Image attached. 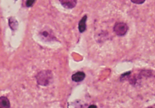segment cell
I'll return each instance as SVG.
<instances>
[{"label": "cell", "instance_id": "1", "mask_svg": "<svg viewBox=\"0 0 155 108\" xmlns=\"http://www.w3.org/2000/svg\"><path fill=\"white\" fill-rule=\"evenodd\" d=\"M36 80L39 85L42 86H47L49 85L53 82V74L52 71L45 70L40 71L36 75Z\"/></svg>", "mask_w": 155, "mask_h": 108}, {"label": "cell", "instance_id": "2", "mask_svg": "<svg viewBox=\"0 0 155 108\" xmlns=\"http://www.w3.org/2000/svg\"><path fill=\"white\" fill-rule=\"evenodd\" d=\"M128 31V26L126 23L123 22L116 23L114 26V31L118 36H124Z\"/></svg>", "mask_w": 155, "mask_h": 108}, {"label": "cell", "instance_id": "3", "mask_svg": "<svg viewBox=\"0 0 155 108\" xmlns=\"http://www.w3.org/2000/svg\"><path fill=\"white\" fill-rule=\"evenodd\" d=\"M62 5L66 9H73L76 6L77 1L76 0H63V1H59Z\"/></svg>", "mask_w": 155, "mask_h": 108}, {"label": "cell", "instance_id": "4", "mask_svg": "<svg viewBox=\"0 0 155 108\" xmlns=\"http://www.w3.org/2000/svg\"><path fill=\"white\" fill-rule=\"evenodd\" d=\"M85 77V74L83 73V72L79 71L73 74L72 80L75 82H79L83 80Z\"/></svg>", "mask_w": 155, "mask_h": 108}, {"label": "cell", "instance_id": "5", "mask_svg": "<svg viewBox=\"0 0 155 108\" xmlns=\"http://www.w3.org/2000/svg\"><path fill=\"white\" fill-rule=\"evenodd\" d=\"M87 19V16L85 15L82 19L80 22H79V25H78V29L80 33H83L86 30V21Z\"/></svg>", "mask_w": 155, "mask_h": 108}, {"label": "cell", "instance_id": "6", "mask_svg": "<svg viewBox=\"0 0 155 108\" xmlns=\"http://www.w3.org/2000/svg\"><path fill=\"white\" fill-rule=\"evenodd\" d=\"M10 101L6 97H0V108H10Z\"/></svg>", "mask_w": 155, "mask_h": 108}, {"label": "cell", "instance_id": "7", "mask_svg": "<svg viewBox=\"0 0 155 108\" xmlns=\"http://www.w3.org/2000/svg\"><path fill=\"white\" fill-rule=\"evenodd\" d=\"M9 26L11 28L12 30L15 31L17 29V28L18 27V23L15 18H14L13 17L10 18L9 20Z\"/></svg>", "mask_w": 155, "mask_h": 108}, {"label": "cell", "instance_id": "8", "mask_svg": "<svg viewBox=\"0 0 155 108\" xmlns=\"http://www.w3.org/2000/svg\"><path fill=\"white\" fill-rule=\"evenodd\" d=\"M82 106L79 103L73 102L69 105V108H82Z\"/></svg>", "mask_w": 155, "mask_h": 108}, {"label": "cell", "instance_id": "9", "mask_svg": "<svg viewBox=\"0 0 155 108\" xmlns=\"http://www.w3.org/2000/svg\"><path fill=\"white\" fill-rule=\"evenodd\" d=\"M34 3H35V1H26V6L27 7H31V6H33V5Z\"/></svg>", "mask_w": 155, "mask_h": 108}, {"label": "cell", "instance_id": "10", "mask_svg": "<svg viewBox=\"0 0 155 108\" xmlns=\"http://www.w3.org/2000/svg\"><path fill=\"white\" fill-rule=\"evenodd\" d=\"M131 2L135 3V4H138V5H140V4L144 3L145 2V1H144V0H140V1H136V0H134V1H131Z\"/></svg>", "mask_w": 155, "mask_h": 108}, {"label": "cell", "instance_id": "11", "mask_svg": "<svg viewBox=\"0 0 155 108\" xmlns=\"http://www.w3.org/2000/svg\"><path fill=\"white\" fill-rule=\"evenodd\" d=\"M88 108H97V107L95 105H90Z\"/></svg>", "mask_w": 155, "mask_h": 108}, {"label": "cell", "instance_id": "12", "mask_svg": "<svg viewBox=\"0 0 155 108\" xmlns=\"http://www.w3.org/2000/svg\"><path fill=\"white\" fill-rule=\"evenodd\" d=\"M147 108H153V107H147Z\"/></svg>", "mask_w": 155, "mask_h": 108}]
</instances>
